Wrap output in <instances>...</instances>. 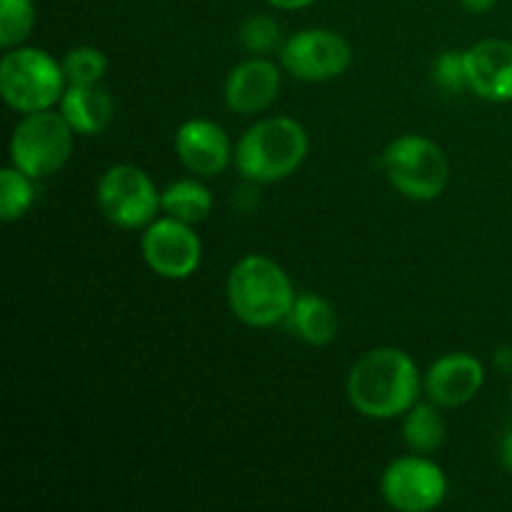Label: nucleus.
<instances>
[{
  "label": "nucleus",
  "mask_w": 512,
  "mask_h": 512,
  "mask_svg": "<svg viewBox=\"0 0 512 512\" xmlns=\"http://www.w3.org/2000/svg\"><path fill=\"white\" fill-rule=\"evenodd\" d=\"M308 155V135L293 118H265L245 130L235 148V165L255 183H275L300 168Z\"/></svg>",
  "instance_id": "nucleus-3"
},
{
  "label": "nucleus",
  "mask_w": 512,
  "mask_h": 512,
  "mask_svg": "<svg viewBox=\"0 0 512 512\" xmlns=\"http://www.w3.org/2000/svg\"><path fill=\"white\" fill-rule=\"evenodd\" d=\"M420 373L398 348H375L350 368L348 398L360 415L390 420L418 403Z\"/></svg>",
  "instance_id": "nucleus-1"
},
{
  "label": "nucleus",
  "mask_w": 512,
  "mask_h": 512,
  "mask_svg": "<svg viewBox=\"0 0 512 512\" xmlns=\"http://www.w3.org/2000/svg\"><path fill=\"white\" fill-rule=\"evenodd\" d=\"M60 113L75 133L95 135L113 118V98L100 85H68L60 98Z\"/></svg>",
  "instance_id": "nucleus-15"
},
{
  "label": "nucleus",
  "mask_w": 512,
  "mask_h": 512,
  "mask_svg": "<svg viewBox=\"0 0 512 512\" xmlns=\"http://www.w3.org/2000/svg\"><path fill=\"white\" fill-rule=\"evenodd\" d=\"M290 328L308 345H328L338 335L340 320L333 305L315 293H303L295 298L293 310L288 315Z\"/></svg>",
  "instance_id": "nucleus-16"
},
{
  "label": "nucleus",
  "mask_w": 512,
  "mask_h": 512,
  "mask_svg": "<svg viewBox=\"0 0 512 512\" xmlns=\"http://www.w3.org/2000/svg\"><path fill=\"white\" fill-rule=\"evenodd\" d=\"M380 493L390 508L400 512H428L443 503L448 480L440 465L420 455H405L385 468Z\"/></svg>",
  "instance_id": "nucleus-8"
},
{
  "label": "nucleus",
  "mask_w": 512,
  "mask_h": 512,
  "mask_svg": "<svg viewBox=\"0 0 512 512\" xmlns=\"http://www.w3.org/2000/svg\"><path fill=\"white\" fill-rule=\"evenodd\" d=\"M35 25L33 0H0V45L18 48Z\"/></svg>",
  "instance_id": "nucleus-20"
},
{
  "label": "nucleus",
  "mask_w": 512,
  "mask_h": 512,
  "mask_svg": "<svg viewBox=\"0 0 512 512\" xmlns=\"http://www.w3.org/2000/svg\"><path fill=\"white\" fill-rule=\"evenodd\" d=\"M495 365H498L500 370H505V373H512V348H498V353H495Z\"/></svg>",
  "instance_id": "nucleus-25"
},
{
  "label": "nucleus",
  "mask_w": 512,
  "mask_h": 512,
  "mask_svg": "<svg viewBox=\"0 0 512 512\" xmlns=\"http://www.w3.org/2000/svg\"><path fill=\"white\" fill-rule=\"evenodd\" d=\"M108 70V58L93 45H78L63 58V73L68 85H98Z\"/></svg>",
  "instance_id": "nucleus-21"
},
{
  "label": "nucleus",
  "mask_w": 512,
  "mask_h": 512,
  "mask_svg": "<svg viewBox=\"0 0 512 512\" xmlns=\"http://www.w3.org/2000/svg\"><path fill=\"white\" fill-rule=\"evenodd\" d=\"M33 180L20 168H3L0 170V218L5 223L20 220L30 210L35 200Z\"/></svg>",
  "instance_id": "nucleus-19"
},
{
  "label": "nucleus",
  "mask_w": 512,
  "mask_h": 512,
  "mask_svg": "<svg viewBox=\"0 0 512 512\" xmlns=\"http://www.w3.org/2000/svg\"><path fill=\"white\" fill-rule=\"evenodd\" d=\"M63 63L38 48H10L0 63V93L20 113L50 110L65 93Z\"/></svg>",
  "instance_id": "nucleus-4"
},
{
  "label": "nucleus",
  "mask_w": 512,
  "mask_h": 512,
  "mask_svg": "<svg viewBox=\"0 0 512 512\" xmlns=\"http://www.w3.org/2000/svg\"><path fill=\"white\" fill-rule=\"evenodd\" d=\"M280 60L293 78L325 83L348 70L353 50L343 35L333 33V30L310 28L285 40L280 48Z\"/></svg>",
  "instance_id": "nucleus-9"
},
{
  "label": "nucleus",
  "mask_w": 512,
  "mask_h": 512,
  "mask_svg": "<svg viewBox=\"0 0 512 512\" xmlns=\"http://www.w3.org/2000/svg\"><path fill=\"white\" fill-rule=\"evenodd\" d=\"M240 40H243L245 50L255 55L275 53L280 48V28L268 15H253V18L245 20Z\"/></svg>",
  "instance_id": "nucleus-22"
},
{
  "label": "nucleus",
  "mask_w": 512,
  "mask_h": 512,
  "mask_svg": "<svg viewBox=\"0 0 512 512\" xmlns=\"http://www.w3.org/2000/svg\"><path fill=\"white\" fill-rule=\"evenodd\" d=\"M485 370L475 355L450 353L430 365L425 375V390L440 408H460L480 393Z\"/></svg>",
  "instance_id": "nucleus-12"
},
{
  "label": "nucleus",
  "mask_w": 512,
  "mask_h": 512,
  "mask_svg": "<svg viewBox=\"0 0 512 512\" xmlns=\"http://www.w3.org/2000/svg\"><path fill=\"white\" fill-rule=\"evenodd\" d=\"M175 153L180 163L195 175L213 178L230 163V140L213 120H188L175 133Z\"/></svg>",
  "instance_id": "nucleus-13"
},
{
  "label": "nucleus",
  "mask_w": 512,
  "mask_h": 512,
  "mask_svg": "<svg viewBox=\"0 0 512 512\" xmlns=\"http://www.w3.org/2000/svg\"><path fill=\"white\" fill-rule=\"evenodd\" d=\"M160 208L170 218L195 225L208 218L210 208H213V195L205 185L195 183V180H175L160 193Z\"/></svg>",
  "instance_id": "nucleus-17"
},
{
  "label": "nucleus",
  "mask_w": 512,
  "mask_h": 512,
  "mask_svg": "<svg viewBox=\"0 0 512 512\" xmlns=\"http://www.w3.org/2000/svg\"><path fill=\"white\" fill-rule=\"evenodd\" d=\"M433 80L448 95L463 93L468 88V68H465V50H445L433 65Z\"/></svg>",
  "instance_id": "nucleus-23"
},
{
  "label": "nucleus",
  "mask_w": 512,
  "mask_h": 512,
  "mask_svg": "<svg viewBox=\"0 0 512 512\" xmlns=\"http://www.w3.org/2000/svg\"><path fill=\"white\" fill-rule=\"evenodd\" d=\"M145 263L153 273L168 280H183L198 270L203 245L188 223L178 218H160L148 225L140 240Z\"/></svg>",
  "instance_id": "nucleus-10"
},
{
  "label": "nucleus",
  "mask_w": 512,
  "mask_h": 512,
  "mask_svg": "<svg viewBox=\"0 0 512 512\" xmlns=\"http://www.w3.org/2000/svg\"><path fill=\"white\" fill-rule=\"evenodd\" d=\"M500 460H503L505 468L512 473V430L503 438V445H500Z\"/></svg>",
  "instance_id": "nucleus-26"
},
{
  "label": "nucleus",
  "mask_w": 512,
  "mask_h": 512,
  "mask_svg": "<svg viewBox=\"0 0 512 512\" xmlns=\"http://www.w3.org/2000/svg\"><path fill=\"white\" fill-rule=\"evenodd\" d=\"M403 438L415 453H435L445 443V418L438 403H415L405 415Z\"/></svg>",
  "instance_id": "nucleus-18"
},
{
  "label": "nucleus",
  "mask_w": 512,
  "mask_h": 512,
  "mask_svg": "<svg viewBox=\"0 0 512 512\" xmlns=\"http://www.w3.org/2000/svg\"><path fill=\"white\" fill-rule=\"evenodd\" d=\"M73 133L63 113H25L10 138V160L30 178H48L68 163L73 153Z\"/></svg>",
  "instance_id": "nucleus-6"
},
{
  "label": "nucleus",
  "mask_w": 512,
  "mask_h": 512,
  "mask_svg": "<svg viewBox=\"0 0 512 512\" xmlns=\"http://www.w3.org/2000/svg\"><path fill=\"white\" fill-rule=\"evenodd\" d=\"M295 298L288 273L265 255H248L228 275L230 310L250 328H270L285 320Z\"/></svg>",
  "instance_id": "nucleus-2"
},
{
  "label": "nucleus",
  "mask_w": 512,
  "mask_h": 512,
  "mask_svg": "<svg viewBox=\"0 0 512 512\" xmlns=\"http://www.w3.org/2000/svg\"><path fill=\"white\" fill-rule=\"evenodd\" d=\"M273 8H280V10H300V8H308V5H313L315 0H268Z\"/></svg>",
  "instance_id": "nucleus-24"
},
{
  "label": "nucleus",
  "mask_w": 512,
  "mask_h": 512,
  "mask_svg": "<svg viewBox=\"0 0 512 512\" xmlns=\"http://www.w3.org/2000/svg\"><path fill=\"white\" fill-rule=\"evenodd\" d=\"M280 90V73L270 60L250 58L230 70L225 80V103L233 113H263Z\"/></svg>",
  "instance_id": "nucleus-14"
},
{
  "label": "nucleus",
  "mask_w": 512,
  "mask_h": 512,
  "mask_svg": "<svg viewBox=\"0 0 512 512\" xmlns=\"http://www.w3.org/2000/svg\"><path fill=\"white\" fill-rule=\"evenodd\" d=\"M98 208L118 228L135 230L153 223L160 208V193L143 168L120 163L100 175Z\"/></svg>",
  "instance_id": "nucleus-7"
},
{
  "label": "nucleus",
  "mask_w": 512,
  "mask_h": 512,
  "mask_svg": "<svg viewBox=\"0 0 512 512\" xmlns=\"http://www.w3.org/2000/svg\"><path fill=\"white\" fill-rule=\"evenodd\" d=\"M385 175L400 195L410 200H435L445 190L450 165L443 148L423 135H400L385 148Z\"/></svg>",
  "instance_id": "nucleus-5"
},
{
  "label": "nucleus",
  "mask_w": 512,
  "mask_h": 512,
  "mask_svg": "<svg viewBox=\"0 0 512 512\" xmlns=\"http://www.w3.org/2000/svg\"><path fill=\"white\" fill-rule=\"evenodd\" d=\"M468 90L493 103L512 100V43L490 38L465 50Z\"/></svg>",
  "instance_id": "nucleus-11"
},
{
  "label": "nucleus",
  "mask_w": 512,
  "mask_h": 512,
  "mask_svg": "<svg viewBox=\"0 0 512 512\" xmlns=\"http://www.w3.org/2000/svg\"><path fill=\"white\" fill-rule=\"evenodd\" d=\"M460 3H463L468 10H473V13H488L498 0H460Z\"/></svg>",
  "instance_id": "nucleus-27"
}]
</instances>
